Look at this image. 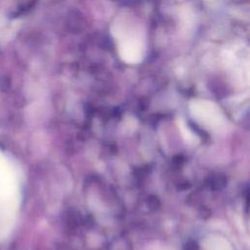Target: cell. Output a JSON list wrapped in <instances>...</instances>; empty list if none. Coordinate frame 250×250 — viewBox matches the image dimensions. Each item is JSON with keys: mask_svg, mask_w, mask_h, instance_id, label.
<instances>
[{"mask_svg": "<svg viewBox=\"0 0 250 250\" xmlns=\"http://www.w3.org/2000/svg\"><path fill=\"white\" fill-rule=\"evenodd\" d=\"M5 21H6L5 18H4L2 15H0V27L5 24Z\"/></svg>", "mask_w": 250, "mask_h": 250, "instance_id": "1", "label": "cell"}]
</instances>
